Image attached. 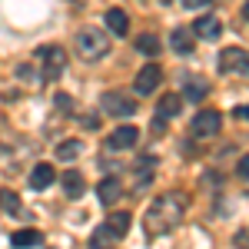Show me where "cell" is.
<instances>
[{"label": "cell", "instance_id": "12", "mask_svg": "<svg viewBox=\"0 0 249 249\" xmlns=\"http://www.w3.org/2000/svg\"><path fill=\"white\" fill-rule=\"evenodd\" d=\"M60 183H63V193H67L70 199H80V196L87 193V183H83L80 170H67L63 176H60Z\"/></svg>", "mask_w": 249, "mask_h": 249}, {"label": "cell", "instance_id": "27", "mask_svg": "<svg viewBox=\"0 0 249 249\" xmlns=\"http://www.w3.org/2000/svg\"><path fill=\"white\" fill-rule=\"evenodd\" d=\"M243 17L249 20V0H246V3H243Z\"/></svg>", "mask_w": 249, "mask_h": 249}, {"label": "cell", "instance_id": "22", "mask_svg": "<svg viewBox=\"0 0 249 249\" xmlns=\"http://www.w3.org/2000/svg\"><path fill=\"white\" fill-rule=\"evenodd\" d=\"M107 243H116V236L110 232V226H100V230L93 232V239H90V246L100 249V246H107Z\"/></svg>", "mask_w": 249, "mask_h": 249}, {"label": "cell", "instance_id": "19", "mask_svg": "<svg viewBox=\"0 0 249 249\" xmlns=\"http://www.w3.org/2000/svg\"><path fill=\"white\" fill-rule=\"evenodd\" d=\"M80 150H83L80 140H63V143H57V156L60 160H73V156H80Z\"/></svg>", "mask_w": 249, "mask_h": 249}, {"label": "cell", "instance_id": "15", "mask_svg": "<svg viewBox=\"0 0 249 249\" xmlns=\"http://www.w3.org/2000/svg\"><path fill=\"white\" fill-rule=\"evenodd\" d=\"M170 47L176 50V53H193L196 40H193L190 30H183V27H179V30H173V34H170Z\"/></svg>", "mask_w": 249, "mask_h": 249}, {"label": "cell", "instance_id": "6", "mask_svg": "<svg viewBox=\"0 0 249 249\" xmlns=\"http://www.w3.org/2000/svg\"><path fill=\"white\" fill-rule=\"evenodd\" d=\"M100 107H103V113H113V116H133L136 113V103L130 96L116 93V90H107V93L100 96Z\"/></svg>", "mask_w": 249, "mask_h": 249}, {"label": "cell", "instance_id": "25", "mask_svg": "<svg viewBox=\"0 0 249 249\" xmlns=\"http://www.w3.org/2000/svg\"><path fill=\"white\" fill-rule=\"evenodd\" d=\"M232 113L239 116V120H249V107H236V110H232Z\"/></svg>", "mask_w": 249, "mask_h": 249}, {"label": "cell", "instance_id": "14", "mask_svg": "<svg viewBox=\"0 0 249 249\" xmlns=\"http://www.w3.org/2000/svg\"><path fill=\"white\" fill-rule=\"evenodd\" d=\"M107 27H110V34H113V37H126L130 20H126V14H123L120 7H113V10H107Z\"/></svg>", "mask_w": 249, "mask_h": 249}, {"label": "cell", "instance_id": "26", "mask_svg": "<svg viewBox=\"0 0 249 249\" xmlns=\"http://www.w3.org/2000/svg\"><path fill=\"white\" fill-rule=\"evenodd\" d=\"M183 3H186V7H190V10H193V7H206L210 0H183Z\"/></svg>", "mask_w": 249, "mask_h": 249}, {"label": "cell", "instance_id": "24", "mask_svg": "<svg viewBox=\"0 0 249 249\" xmlns=\"http://www.w3.org/2000/svg\"><path fill=\"white\" fill-rule=\"evenodd\" d=\"M239 176H243V179H249V156H243V160H239Z\"/></svg>", "mask_w": 249, "mask_h": 249}, {"label": "cell", "instance_id": "2", "mask_svg": "<svg viewBox=\"0 0 249 249\" xmlns=\"http://www.w3.org/2000/svg\"><path fill=\"white\" fill-rule=\"evenodd\" d=\"M77 50L83 53V60H103L110 53V34H103V30H96V27H83L77 34Z\"/></svg>", "mask_w": 249, "mask_h": 249}, {"label": "cell", "instance_id": "13", "mask_svg": "<svg viewBox=\"0 0 249 249\" xmlns=\"http://www.w3.org/2000/svg\"><path fill=\"white\" fill-rule=\"evenodd\" d=\"M53 179H57V170H53L50 163H37L34 173H30V186H34V190H47V186H53Z\"/></svg>", "mask_w": 249, "mask_h": 249}, {"label": "cell", "instance_id": "1", "mask_svg": "<svg viewBox=\"0 0 249 249\" xmlns=\"http://www.w3.org/2000/svg\"><path fill=\"white\" fill-rule=\"evenodd\" d=\"M183 210H186V196L183 193H166V196H160L150 213H146V232L150 236H163V232H170L179 219H183Z\"/></svg>", "mask_w": 249, "mask_h": 249}, {"label": "cell", "instance_id": "17", "mask_svg": "<svg viewBox=\"0 0 249 249\" xmlns=\"http://www.w3.org/2000/svg\"><path fill=\"white\" fill-rule=\"evenodd\" d=\"M130 219H133V216H130V213H113V216H110V223H107V226H110V232H113L116 239H123V236H126V232H130Z\"/></svg>", "mask_w": 249, "mask_h": 249}, {"label": "cell", "instance_id": "23", "mask_svg": "<svg viewBox=\"0 0 249 249\" xmlns=\"http://www.w3.org/2000/svg\"><path fill=\"white\" fill-rule=\"evenodd\" d=\"M57 110H73V100L70 96H57Z\"/></svg>", "mask_w": 249, "mask_h": 249}, {"label": "cell", "instance_id": "20", "mask_svg": "<svg viewBox=\"0 0 249 249\" xmlns=\"http://www.w3.org/2000/svg\"><path fill=\"white\" fill-rule=\"evenodd\" d=\"M206 93H210V87H206L203 80H190V83H186V100H193V103H199Z\"/></svg>", "mask_w": 249, "mask_h": 249}, {"label": "cell", "instance_id": "5", "mask_svg": "<svg viewBox=\"0 0 249 249\" xmlns=\"http://www.w3.org/2000/svg\"><path fill=\"white\" fill-rule=\"evenodd\" d=\"M219 126H223V116H219V110H203V113L193 116L190 133L199 136V140H206V136H216V133H219Z\"/></svg>", "mask_w": 249, "mask_h": 249}, {"label": "cell", "instance_id": "21", "mask_svg": "<svg viewBox=\"0 0 249 249\" xmlns=\"http://www.w3.org/2000/svg\"><path fill=\"white\" fill-rule=\"evenodd\" d=\"M0 206L3 213H20V196L14 190H0Z\"/></svg>", "mask_w": 249, "mask_h": 249}, {"label": "cell", "instance_id": "18", "mask_svg": "<svg viewBox=\"0 0 249 249\" xmlns=\"http://www.w3.org/2000/svg\"><path fill=\"white\" fill-rule=\"evenodd\" d=\"M160 47H163V43H160V37H153V34H143V37L136 40V50H143L146 57H156Z\"/></svg>", "mask_w": 249, "mask_h": 249}, {"label": "cell", "instance_id": "9", "mask_svg": "<svg viewBox=\"0 0 249 249\" xmlns=\"http://www.w3.org/2000/svg\"><path fill=\"white\" fill-rule=\"evenodd\" d=\"M193 34L203 40H216L219 34H223V23H219V17H213V14H206V17H199L196 23H193Z\"/></svg>", "mask_w": 249, "mask_h": 249}, {"label": "cell", "instance_id": "28", "mask_svg": "<svg viewBox=\"0 0 249 249\" xmlns=\"http://www.w3.org/2000/svg\"><path fill=\"white\" fill-rule=\"evenodd\" d=\"M163 3H170V0H163Z\"/></svg>", "mask_w": 249, "mask_h": 249}, {"label": "cell", "instance_id": "8", "mask_svg": "<svg viewBox=\"0 0 249 249\" xmlns=\"http://www.w3.org/2000/svg\"><path fill=\"white\" fill-rule=\"evenodd\" d=\"M179 107H183V100L176 93H166L160 100V107H156V120H153V130H163V120H170V116L179 113Z\"/></svg>", "mask_w": 249, "mask_h": 249}, {"label": "cell", "instance_id": "10", "mask_svg": "<svg viewBox=\"0 0 249 249\" xmlns=\"http://www.w3.org/2000/svg\"><path fill=\"white\" fill-rule=\"evenodd\" d=\"M96 196H100V203H103V206H113L116 199L123 196V190H120V179H116V176H107V179H100V186H96Z\"/></svg>", "mask_w": 249, "mask_h": 249}, {"label": "cell", "instance_id": "16", "mask_svg": "<svg viewBox=\"0 0 249 249\" xmlns=\"http://www.w3.org/2000/svg\"><path fill=\"white\" fill-rule=\"evenodd\" d=\"M10 243H14V246H40V243H43V232L40 230H17L14 232V236H10Z\"/></svg>", "mask_w": 249, "mask_h": 249}, {"label": "cell", "instance_id": "11", "mask_svg": "<svg viewBox=\"0 0 249 249\" xmlns=\"http://www.w3.org/2000/svg\"><path fill=\"white\" fill-rule=\"evenodd\" d=\"M136 140H140V130L136 126H120V130H113V136L107 143H110V150H130Z\"/></svg>", "mask_w": 249, "mask_h": 249}, {"label": "cell", "instance_id": "4", "mask_svg": "<svg viewBox=\"0 0 249 249\" xmlns=\"http://www.w3.org/2000/svg\"><path fill=\"white\" fill-rule=\"evenodd\" d=\"M216 67H219V73H239V77H249V53L239 50V47H226V50L216 57Z\"/></svg>", "mask_w": 249, "mask_h": 249}, {"label": "cell", "instance_id": "7", "mask_svg": "<svg viewBox=\"0 0 249 249\" xmlns=\"http://www.w3.org/2000/svg\"><path fill=\"white\" fill-rule=\"evenodd\" d=\"M160 80H163V70H160V63H146L133 80V93L136 96H150L160 87Z\"/></svg>", "mask_w": 249, "mask_h": 249}, {"label": "cell", "instance_id": "3", "mask_svg": "<svg viewBox=\"0 0 249 249\" xmlns=\"http://www.w3.org/2000/svg\"><path fill=\"white\" fill-rule=\"evenodd\" d=\"M37 60H40V67H43V70H40V80H47V83L60 80L63 63H67V57H63V50H60V47H40Z\"/></svg>", "mask_w": 249, "mask_h": 249}]
</instances>
